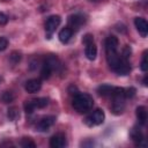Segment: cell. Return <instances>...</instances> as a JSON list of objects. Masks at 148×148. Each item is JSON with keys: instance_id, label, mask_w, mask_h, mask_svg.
Listing matches in <instances>:
<instances>
[{"instance_id": "cell-28", "label": "cell", "mask_w": 148, "mask_h": 148, "mask_svg": "<svg viewBox=\"0 0 148 148\" xmlns=\"http://www.w3.org/2000/svg\"><path fill=\"white\" fill-rule=\"evenodd\" d=\"M94 42V36L91 34H86L82 38V43L86 45V44H89V43H92Z\"/></svg>"}, {"instance_id": "cell-2", "label": "cell", "mask_w": 148, "mask_h": 148, "mask_svg": "<svg viewBox=\"0 0 148 148\" xmlns=\"http://www.w3.org/2000/svg\"><path fill=\"white\" fill-rule=\"evenodd\" d=\"M104 119H105V113H104V111H103L102 109H96L92 113H90L89 116L86 117L84 123H86L88 126L92 127V126H97V125L103 124Z\"/></svg>"}, {"instance_id": "cell-15", "label": "cell", "mask_w": 148, "mask_h": 148, "mask_svg": "<svg viewBox=\"0 0 148 148\" xmlns=\"http://www.w3.org/2000/svg\"><path fill=\"white\" fill-rule=\"evenodd\" d=\"M125 110V102H112L111 105V111L114 114H121Z\"/></svg>"}, {"instance_id": "cell-29", "label": "cell", "mask_w": 148, "mask_h": 148, "mask_svg": "<svg viewBox=\"0 0 148 148\" xmlns=\"http://www.w3.org/2000/svg\"><path fill=\"white\" fill-rule=\"evenodd\" d=\"M8 22V16L5 13H0V25H5Z\"/></svg>"}, {"instance_id": "cell-25", "label": "cell", "mask_w": 148, "mask_h": 148, "mask_svg": "<svg viewBox=\"0 0 148 148\" xmlns=\"http://www.w3.org/2000/svg\"><path fill=\"white\" fill-rule=\"evenodd\" d=\"M131 53H132V49H131V46H128V45H125L124 47H123V50H121V58H124V59H128L130 57H131Z\"/></svg>"}, {"instance_id": "cell-1", "label": "cell", "mask_w": 148, "mask_h": 148, "mask_svg": "<svg viewBox=\"0 0 148 148\" xmlns=\"http://www.w3.org/2000/svg\"><path fill=\"white\" fill-rule=\"evenodd\" d=\"M72 105H73L74 110L77 111L79 113H86L92 109L94 99L87 92H77L74 95V98L72 101Z\"/></svg>"}, {"instance_id": "cell-26", "label": "cell", "mask_w": 148, "mask_h": 148, "mask_svg": "<svg viewBox=\"0 0 148 148\" xmlns=\"http://www.w3.org/2000/svg\"><path fill=\"white\" fill-rule=\"evenodd\" d=\"M124 92H125V98H133L136 94V89L134 87H130L127 89H124Z\"/></svg>"}, {"instance_id": "cell-27", "label": "cell", "mask_w": 148, "mask_h": 148, "mask_svg": "<svg viewBox=\"0 0 148 148\" xmlns=\"http://www.w3.org/2000/svg\"><path fill=\"white\" fill-rule=\"evenodd\" d=\"M7 46H8V39L6 37H3V36H1L0 37V52L5 51L7 49Z\"/></svg>"}, {"instance_id": "cell-18", "label": "cell", "mask_w": 148, "mask_h": 148, "mask_svg": "<svg viewBox=\"0 0 148 148\" xmlns=\"http://www.w3.org/2000/svg\"><path fill=\"white\" fill-rule=\"evenodd\" d=\"M7 117L9 118V120L12 121H15L18 117H20V112H18V109L16 106H12L8 109L7 111Z\"/></svg>"}, {"instance_id": "cell-23", "label": "cell", "mask_w": 148, "mask_h": 148, "mask_svg": "<svg viewBox=\"0 0 148 148\" xmlns=\"http://www.w3.org/2000/svg\"><path fill=\"white\" fill-rule=\"evenodd\" d=\"M36 110V106H35V104L32 103V101H27L25 103H24V111H25V113L27 114H31V113H34V111Z\"/></svg>"}, {"instance_id": "cell-22", "label": "cell", "mask_w": 148, "mask_h": 148, "mask_svg": "<svg viewBox=\"0 0 148 148\" xmlns=\"http://www.w3.org/2000/svg\"><path fill=\"white\" fill-rule=\"evenodd\" d=\"M21 146L23 148H35L36 147V143L30 138H23L21 140Z\"/></svg>"}, {"instance_id": "cell-19", "label": "cell", "mask_w": 148, "mask_h": 148, "mask_svg": "<svg viewBox=\"0 0 148 148\" xmlns=\"http://www.w3.org/2000/svg\"><path fill=\"white\" fill-rule=\"evenodd\" d=\"M51 73H52V69L51 67H49L46 64L43 62V66H42V71H40V77L43 80H46L51 76Z\"/></svg>"}, {"instance_id": "cell-17", "label": "cell", "mask_w": 148, "mask_h": 148, "mask_svg": "<svg viewBox=\"0 0 148 148\" xmlns=\"http://www.w3.org/2000/svg\"><path fill=\"white\" fill-rule=\"evenodd\" d=\"M32 103L35 104L36 109H43V108H45L49 104V98H46V97H38V98L32 99Z\"/></svg>"}, {"instance_id": "cell-12", "label": "cell", "mask_w": 148, "mask_h": 148, "mask_svg": "<svg viewBox=\"0 0 148 148\" xmlns=\"http://www.w3.org/2000/svg\"><path fill=\"white\" fill-rule=\"evenodd\" d=\"M72 36H73V30L71 29V28H68V27H65V28H62L60 31H59V34H58V37H59V40L61 42V43H68L69 42V39L72 38Z\"/></svg>"}, {"instance_id": "cell-3", "label": "cell", "mask_w": 148, "mask_h": 148, "mask_svg": "<svg viewBox=\"0 0 148 148\" xmlns=\"http://www.w3.org/2000/svg\"><path fill=\"white\" fill-rule=\"evenodd\" d=\"M114 73H117L118 75H127V74H130V72H131V65H130V62H128V60L127 59H124V58H119L118 60H117V62L112 66V67H110Z\"/></svg>"}, {"instance_id": "cell-5", "label": "cell", "mask_w": 148, "mask_h": 148, "mask_svg": "<svg viewBox=\"0 0 148 148\" xmlns=\"http://www.w3.org/2000/svg\"><path fill=\"white\" fill-rule=\"evenodd\" d=\"M54 123H56V117L54 116H45L38 121L36 128L39 132H46V131L50 130V127L53 126Z\"/></svg>"}, {"instance_id": "cell-20", "label": "cell", "mask_w": 148, "mask_h": 148, "mask_svg": "<svg viewBox=\"0 0 148 148\" xmlns=\"http://www.w3.org/2000/svg\"><path fill=\"white\" fill-rule=\"evenodd\" d=\"M21 58H22V56H21V52H18V51H13V52L9 54V61H10L13 65L18 64V62L21 61Z\"/></svg>"}, {"instance_id": "cell-24", "label": "cell", "mask_w": 148, "mask_h": 148, "mask_svg": "<svg viewBox=\"0 0 148 148\" xmlns=\"http://www.w3.org/2000/svg\"><path fill=\"white\" fill-rule=\"evenodd\" d=\"M140 68L142 72H147L148 69V60H147V51L143 52L142 54V60H141V64H140Z\"/></svg>"}, {"instance_id": "cell-6", "label": "cell", "mask_w": 148, "mask_h": 148, "mask_svg": "<svg viewBox=\"0 0 148 148\" xmlns=\"http://www.w3.org/2000/svg\"><path fill=\"white\" fill-rule=\"evenodd\" d=\"M84 23V17L81 15V14H73L68 17V28H71L74 31H77L81 25Z\"/></svg>"}, {"instance_id": "cell-4", "label": "cell", "mask_w": 148, "mask_h": 148, "mask_svg": "<svg viewBox=\"0 0 148 148\" xmlns=\"http://www.w3.org/2000/svg\"><path fill=\"white\" fill-rule=\"evenodd\" d=\"M60 22H61V18L59 15H51L50 17H47V20L45 22V31H46L47 38H51V35L59 27Z\"/></svg>"}, {"instance_id": "cell-14", "label": "cell", "mask_w": 148, "mask_h": 148, "mask_svg": "<svg viewBox=\"0 0 148 148\" xmlns=\"http://www.w3.org/2000/svg\"><path fill=\"white\" fill-rule=\"evenodd\" d=\"M130 135H131V139L135 142V145H138L140 141H142L145 138H143V134H142V132L139 130V128H136V127H133L132 130H131V133H130Z\"/></svg>"}, {"instance_id": "cell-9", "label": "cell", "mask_w": 148, "mask_h": 148, "mask_svg": "<svg viewBox=\"0 0 148 148\" xmlns=\"http://www.w3.org/2000/svg\"><path fill=\"white\" fill-rule=\"evenodd\" d=\"M118 45H119V40L116 36H113V35L108 36L105 39V53L116 52L118 49Z\"/></svg>"}, {"instance_id": "cell-11", "label": "cell", "mask_w": 148, "mask_h": 148, "mask_svg": "<svg viewBox=\"0 0 148 148\" xmlns=\"http://www.w3.org/2000/svg\"><path fill=\"white\" fill-rule=\"evenodd\" d=\"M84 54L87 57L88 60H95L96 59V56H97V47L95 45V43H89V44H86V47H84Z\"/></svg>"}, {"instance_id": "cell-10", "label": "cell", "mask_w": 148, "mask_h": 148, "mask_svg": "<svg viewBox=\"0 0 148 148\" xmlns=\"http://www.w3.org/2000/svg\"><path fill=\"white\" fill-rule=\"evenodd\" d=\"M67 145V141H66V138L64 134L59 133V134H56L53 135L51 139H50V147L52 148H62Z\"/></svg>"}, {"instance_id": "cell-16", "label": "cell", "mask_w": 148, "mask_h": 148, "mask_svg": "<svg viewBox=\"0 0 148 148\" xmlns=\"http://www.w3.org/2000/svg\"><path fill=\"white\" fill-rule=\"evenodd\" d=\"M112 90H113V87L109 86V84H102V86H99L97 88V92L101 96H110Z\"/></svg>"}, {"instance_id": "cell-21", "label": "cell", "mask_w": 148, "mask_h": 148, "mask_svg": "<svg viewBox=\"0 0 148 148\" xmlns=\"http://www.w3.org/2000/svg\"><path fill=\"white\" fill-rule=\"evenodd\" d=\"M0 99L2 103H10L14 101V95L10 91H3L0 96Z\"/></svg>"}, {"instance_id": "cell-30", "label": "cell", "mask_w": 148, "mask_h": 148, "mask_svg": "<svg viewBox=\"0 0 148 148\" xmlns=\"http://www.w3.org/2000/svg\"><path fill=\"white\" fill-rule=\"evenodd\" d=\"M147 80H148V76H147V74H146V75L143 76V80H142V83H143V86H145V87H147V86H148Z\"/></svg>"}, {"instance_id": "cell-8", "label": "cell", "mask_w": 148, "mask_h": 148, "mask_svg": "<svg viewBox=\"0 0 148 148\" xmlns=\"http://www.w3.org/2000/svg\"><path fill=\"white\" fill-rule=\"evenodd\" d=\"M42 88V81L39 79H30L25 82L24 84V89L25 91H28L29 94H34L37 92L39 89Z\"/></svg>"}, {"instance_id": "cell-7", "label": "cell", "mask_w": 148, "mask_h": 148, "mask_svg": "<svg viewBox=\"0 0 148 148\" xmlns=\"http://www.w3.org/2000/svg\"><path fill=\"white\" fill-rule=\"evenodd\" d=\"M134 24H135L136 30L141 35V37H147V35H148V23H147L146 18L135 17L134 18Z\"/></svg>"}, {"instance_id": "cell-13", "label": "cell", "mask_w": 148, "mask_h": 148, "mask_svg": "<svg viewBox=\"0 0 148 148\" xmlns=\"http://www.w3.org/2000/svg\"><path fill=\"white\" fill-rule=\"evenodd\" d=\"M135 114H136V118H138V121L141 124V125H145L146 121H147V110L145 106L140 105L136 108L135 110Z\"/></svg>"}]
</instances>
